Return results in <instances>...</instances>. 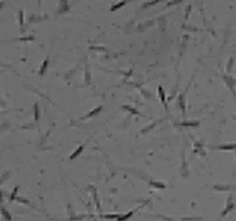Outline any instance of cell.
Segmentation results:
<instances>
[{
  "mask_svg": "<svg viewBox=\"0 0 236 221\" xmlns=\"http://www.w3.org/2000/svg\"><path fill=\"white\" fill-rule=\"evenodd\" d=\"M84 147H86V145H84V143H83V145H80V146H78V147H77V149H75V150H74V153H71V155H69V156H68V159H69V161H74V159H75V158H77V156H80V155L83 153Z\"/></svg>",
  "mask_w": 236,
  "mask_h": 221,
  "instance_id": "ba28073f",
  "label": "cell"
},
{
  "mask_svg": "<svg viewBox=\"0 0 236 221\" xmlns=\"http://www.w3.org/2000/svg\"><path fill=\"white\" fill-rule=\"evenodd\" d=\"M156 124H158V121H155V122H152V124H149V125H146V128H143V130H142V131H140V134H146V133H148V131H151L152 128L155 127Z\"/></svg>",
  "mask_w": 236,
  "mask_h": 221,
  "instance_id": "83f0119b",
  "label": "cell"
},
{
  "mask_svg": "<svg viewBox=\"0 0 236 221\" xmlns=\"http://www.w3.org/2000/svg\"><path fill=\"white\" fill-rule=\"evenodd\" d=\"M33 111H34V121L39 122V120H40V105L39 103H34Z\"/></svg>",
  "mask_w": 236,
  "mask_h": 221,
  "instance_id": "ac0fdd59",
  "label": "cell"
},
{
  "mask_svg": "<svg viewBox=\"0 0 236 221\" xmlns=\"http://www.w3.org/2000/svg\"><path fill=\"white\" fill-rule=\"evenodd\" d=\"M16 18H18V24H19V27L24 28V10H22V9H19V10H18Z\"/></svg>",
  "mask_w": 236,
  "mask_h": 221,
  "instance_id": "d4e9b609",
  "label": "cell"
},
{
  "mask_svg": "<svg viewBox=\"0 0 236 221\" xmlns=\"http://www.w3.org/2000/svg\"><path fill=\"white\" fill-rule=\"evenodd\" d=\"M49 63H50V58L47 56L46 59L43 60V63H41V67H40V69H39V75L40 77H43L44 74H46V71H47V68H49Z\"/></svg>",
  "mask_w": 236,
  "mask_h": 221,
  "instance_id": "9c48e42d",
  "label": "cell"
},
{
  "mask_svg": "<svg viewBox=\"0 0 236 221\" xmlns=\"http://www.w3.org/2000/svg\"><path fill=\"white\" fill-rule=\"evenodd\" d=\"M122 109H124V111H128V112H131V114H135V115H140V112H139L137 109H135L133 106H127V105H124Z\"/></svg>",
  "mask_w": 236,
  "mask_h": 221,
  "instance_id": "4316f807",
  "label": "cell"
},
{
  "mask_svg": "<svg viewBox=\"0 0 236 221\" xmlns=\"http://www.w3.org/2000/svg\"><path fill=\"white\" fill-rule=\"evenodd\" d=\"M162 0H149V2H145V3H142L140 5V9L142 10H145V9H148V7H152L158 5V3H161Z\"/></svg>",
  "mask_w": 236,
  "mask_h": 221,
  "instance_id": "7c38bea8",
  "label": "cell"
},
{
  "mask_svg": "<svg viewBox=\"0 0 236 221\" xmlns=\"http://www.w3.org/2000/svg\"><path fill=\"white\" fill-rule=\"evenodd\" d=\"M233 94H235V97H236V93H233Z\"/></svg>",
  "mask_w": 236,
  "mask_h": 221,
  "instance_id": "d590c367",
  "label": "cell"
},
{
  "mask_svg": "<svg viewBox=\"0 0 236 221\" xmlns=\"http://www.w3.org/2000/svg\"><path fill=\"white\" fill-rule=\"evenodd\" d=\"M190 10H192V6H188L186 7V15H184V19H188L189 14H190Z\"/></svg>",
  "mask_w": 236,
  "mask_h": 221,
  "instance_id": "d6a6232c",
  "label": "cell"
},
{
  "mask_svg": "<svg viewBox=\"0 0 236 221\" xmlns=\"http://www.w3.org/2000/svg\"><path fill=\"white\" fill-rule=\"evenodd\" d=\"M127 3H128V0H121V2H118V3H115V5H112L109 10H111V12H117L118 9H121V7H124V6H126Z\"/></svg>",
  "mask_w": 236,
  "mask_h": 221,
  "instance_id": "9a60e30c",
  "label": "cell"
},
{
  "mask_svg": "<svg viewBox=\"0 0 236 221\" xmlns=\"http://www.w3.org/2000/svg\"><path fill=\"white\" fill-rule=\"evenodd\" d=\"M16 192H18V186H16V187H15V190H14V193H10V198H9V199H10V201H16Z\"/></svg>",
  "mask_w": 236,
  "mask_h": 221,
  "instance_id": "1f68e13d",
  "label": "cell"
},
{
  "mask_svg": "<svg viewBox=\"0 0 236 221\" xmlns=\"http://www.w3.org/2000/svg\"><path fill=\"white\" fill-rule=\"evenodd\" d=\"M2 217H3V221H12V215L7 212V209L5 207H2Z\"/></svg>",
  "mask_w": 236,
  "mask_h": 221,
  "instance_id": "cb8c5ba5",
  "label": "cell"
},
{
  "mask_svg": "<svg viewBox=\"0 0 236 221\" xmlns=\"http://www.w3.org/2000/svg\"><path fill=\"white\" fill-rule=\"evenodd\" d=\"M102 109H103V106L102 105H99V106H96L94 109H92L90 112H87V114L84 115L83 118H81L80 121H86V120H89V118H93V117H96V115H99L102 112Z\"/></svg>",
  "mask_w": 236,
  "mask_h": 221,
  "instance_id": "52a82bcc",
  "label": "cell"
},
{
  "mask_svg": "<svg viewBox=\"0 0 236 221\" xmlns=\"http://www.w3.org/2000/svg\"><path fill=\"white\" fill-rule=\"evenodd\" d=\"M71 10V6H69V2L68 0H59L58 2V10H56V15H65Z\"/></svg>",
  "mask_w": 236,
  "mask_h": 221,
  "instance_id": "277c9868",
  "label": "cell"
},
{
  "mask_svg": "<svg viewBox=\"0 0 236 221\" xmlns=\"http://www.w3.org/2000/svg\"><path fill=\"white\" fill-rule=\"evenodd\" d=\"M218 150H236V143H227V145H218L216 146Z\"/></svg>",
  "mask_w": 236,
  "mask_h": 221,
  "instance_id": "4fadbf2b",
  "label": "cell"
},
{
  "mask_svg": "<svg viewBox=\"0 0 236 221\" xmlns=\"http://www.w3.org/2000/svg\"><path fill=\"white\" fill-rule=\"evenodd\" d=\"M180 125H183V127H199L201 125V121H184V122H182Z\"/></svg>",
  "mask_w": 236,
  "mask_h": 221,
  "instance_id": "e0dca14e",
  "label": "cell"
},
{
  "mask_svg": "<svg viewBox=\"0 0 236 221\" xmlns=\"http://www.w3.org/2000/svg\"><path fill=\"white\" fill-rule=\"evenodd\" d=\"M135 24H136V21H135V19H130V21L127 22V24H126V27L122 28V31H124L126 34L131 33V30H133V27H135Z\"/></svg>",
  "mask_w": 236,
  "mask_h": 221,
  "instance_id": "d6986e66",
  "label": "cell"
},
{
  "mask_svg": "<svg viewBox=\"0 0 236 221\" xmlns=\"http://www.w3.org/2000/svg\"><path fill=\"white\" fill-rule=\"evenodd\" d=\"M190 84H192V81H190L188 86H186V88L183 90L182 93L177 96V106H179V109L182 111V114H186V93L189 92V87H190Z\"/></svg>",
  "mask_w": 236,
  "mask_h": 221,
  "instance_id": "6da1fadb",
  "label": "cell"
},
{
  "mask_svg": "<svg viewBox=\"0 0 236 221\" xmlns=\"http://www.w3.org/2000/svg\"><path fill=\"white\" fill-rule=\"evenodd\" d=\"M223 81H224V84L229 87V90L232 93H236V80L230 75V74H224V75H223Z\"/></svg>",
  "mask_w": 236,
  "mask_h": 221,
  "instance_id": "3957f363",
  "label": "cell"
},
{
  "mask_svg": "<svg viewBox=\"0 0 236 221\" xmlns=\"http://www.w3.org/2000/svg\"><path fill=\"white\" fill-rule=\"evenodd\" d=\"M180 2H182V0H173V2H170L168 5H167V6H173V5H179V3H180Z\"/></svg>",
  "mask_w": 236,
  "mask_h": 221,
  "instance_id": "836d02e7",
  "label": "cell"
},
{
  "mask_svg": "<svg viewBox=\"0 0 236 221\" xmlns=\"http://www.w3.org/2000/svg\"><path fill=\"white\" fill-rule=\"evenodd\" d=\"M151 187H154V189H165V183H162V181H154V180H151L148 183Z\"/></svg>",
  "mask_w": 236,
  "mask_h": 221,
  "instance_id": "ffe728a7",
  "label": "cell"
},
{
  "mask_svg": "<svg viewBox=\"0 0 236 221\" xmlns=\"http://www.w3.org/2000/svg\"><path fill=\"white\" fill-rule=\"evenodd\" d=\"M90 81H92V74H90V69H89V67L84 68V83L86 84H90Z\"/></svg>",
  "mask_w": 236,
  "mask_h": 221,
  "instance_id": "7402d4cb",
  "label": "cell"
},
{
  "mask_svg": "<svg viewBox=\"0 0 236 221\" xmlns=\"http://www.w3.org/2000/svg\"><path fill=\"white\" fill-rule=\"evenodd\" d=\"M180 173H182L183 178H188L189 177V168H188V164H186V159H184V153H183V164H182V168H180Z\"/></svg>",
  "mask_w": 236,
  "mask_h": 221,
  "instance_id": "8fae6325",
  "label": "cell"
},
{
  "mask_svg": "<svg viewBox=\"0 0 236 221\" xmlns=\"http://www.w3.org/2000/svg\"><path fill=\"white\" fill-rule=\"evenodd\" d=\"M158 96H159V100L164 105V108L167 109V99H165V92H164L162 86H158Z\"/></svg>",
  "mask_w": 236,
  "mask_h": 221,
  "instance_id": "30bf717a",
  "label": "cell"
},
{
  "mask_svg": "<svg viewBox=\"0 0 236 221\" xmlns=\"http://www.w3.org/2000/svg\"><path fill=\"white\" fill-rule=\"evenodd\" d=\"M35 37L34 35H28V37H19V39H16V41H33Z\"/></svg>",
  "mask_w": 236,
  "mask_h": 221,
  "instance_id": "4dcf8cb0",
  "label": "cell"
},
{
  "mask_svg": "<svg viewBox=\"0 0 236 221\" xmlns=\"http://www.w3.org/2000/svg\"><path fill=\"white\" fill-rule=\"evenodd\" d=\"M233 62H235V60H233V58H230L229 62H227V68H226V71H227V72H226V74H230V72H232V67H233Z\"/></svg>",
  "mask_w": 236,
  "mask_h": 221,
  "instance_id": "f546056e",
  "label": "cell"
},
{
  "mask_svg": "<svg viewBox=\"0 0 236 221\" xmlns=\"http://www.w3.org/2000/svg\"><path fill=\"white\" fill-rule=\"evenodd\" d=\"M40 5H41V0H39V6H40Z\"/></svg>",
  "mask_w": 236,
  "mask_h": 221,
  "instance_id": "e575fe53",
  "label": "cell"
},
{
  "mask_svg": "<svg viewBox=\"0 0 236 221\" xmlns=\"http://www.w3.org/2000/svg\"><path fill=\"white\" fill-rule=\"evenodd\" d=\"M47 18H49L47 15H43V16H39V15H33V16L30 18V22H28V24H34V22H35V24H37V22H43V21L47 19Z\"/></svg>",
  "mask_w": 236,
  "mask_h": 221,
  "instance_id": "2e32d148",
  "label": "cell"
},
{
  "mask_svg": "<svg viewBox=\"0 0 236 221\" xmlns=\"http://www.w3.org/2000/svg\"><path fill=\"white\" fill-rule=\"evenodd\" d=\"M93 190V189H92ZM93 201L96 202V208L97 211H101V203H99V199H97V194H96V190H93Z\"/></svg>",
  "mask_w": 236,
  "mask_h": 221,
  "instance_id": "f1b7e54d",
  "label": "cell"
},
{
  "mask_svg": "<svg viewBox=\"0 0 236 221\" xmlns=\"http://www.w3.org/2000/svg\"><path fill=\"white\" fill-rule=\"evenodd\" d=\"M137 211V209H133V211H130V212H126V214H120V217H118V220L117 221H128L133 215H135V212Z\"/></svg>",
  "mask_w": 236,
  "mask_h": 221,
  "instance_id": "5bb4252c",
  "label": "cell"
},
{
  "mask_svg": "<svg viewBox=\"0 0 236 221\" xmlns=\"http://www.w3.org/2000/svg\"><path fill=\"white\" fill-rule=\"evenodd\" d=\"M102 220H118V217H120V214H105V215H99Z\"/></svg>",
  "mask_w": 236,
  "mask_h": 221,
  "instance_id": "484cf974",
  "label": "cell"
},
{
  "mask_svg": "<svg viewBox=\"0 0 236 221\" xmlns=\"http://www.w3.org/2000/svg\"><path fill=\"white\" fill-rule=\"evenodd\" d=\"M158 24H159V30L164 31V30L167 28V18H165V16H159V18H158Z\"/></svg>",
  "mask_w": 236,
  "mask_h": 221,
  "instance_id": "603a6c76",
  "label": "cell"
},
{
  "mask_svg": "<svg viewBox=\"0 0 236 221\" xmlns=\"http://www.w3.org/2000/svg\"><path fill=\"white\" fill-rule=\"evenodd\" d=\"M154 22H155L154 19H148V21H145V22H142V24H139L136 27V33H145L148 28H151L154 25Z\"/></svg>",
  "mask_w": 236,
  "mask_h": 221,
  "instance_id": "8992f818",
  "label": "cell"
},
{
  "mask_svg": "<svg viewBox=\"0 0 236 221\" xmlns=\"http://www.w3.org/2000/svg\"><path fill=\"white\" fill-rule=\"evenodd\" d=\"M236 208V202H233V199H232V194H229L227 196V205H226V208L222 211V214H220V217H218V221L223 220V217H226V215L229 214L230 211H233Z\"/></svg>",
  "mask_w": 236,
  "mask_h": 221,
  "instance_id": "7a4b0ae2",
  "label": "cell"
},
{
  "mask_svg": "<svg viewBox=\"0 0 236 221\" xmlns=\"http://www.w3.org/2000/svg\"><path fill=\"white\" fill-rule=\"evenodd\" d=\"M214 190H230V192H233L236 190V186H222V184H216V186H213Z\"/></svg>",
  "mask_w": 236,
  "mask_h": 221,
  "instance_id": "44dd1931",
  "label": "cell"
},
{
  "mask_svg": "<svg viewBox=\"0 0 236 221\" xmlns=\"http://www.w3.org/2000/svg\"><path fill=\"white\" fill-rule=\"evenodd\" d=\"M83 218H86V215H77L72 208V203H68V221H77Z\"/></svg>",
  "mask_w": 236,
  "mask_h": 221,
  "instance_id": "5b68a950",
  "label": "cell"
}]
</instances>
